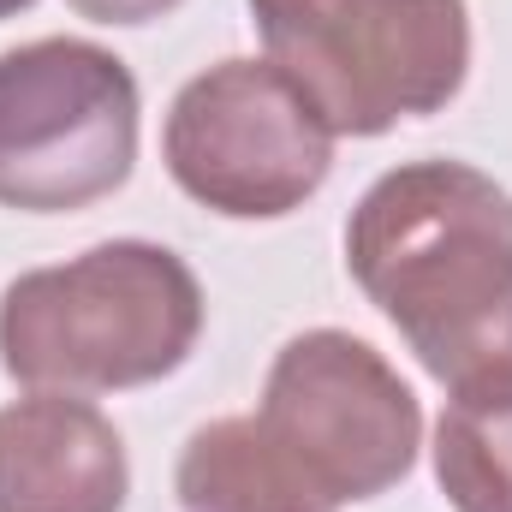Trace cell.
Here are the masks:
<instances>
[{"label": "cell", "instance_id": "277c9868", "mask_svg": "<svg viewBox=\"0 0 512 512\" xmlns=\"http://www.w3.org/2000/svg\"><path fill=\"white\" fill-rule=\"evenodd\" d=\"M137 161V78L84 36L0 54V209L72 215L114 197Z\"/></svg>", "mask_w": 512, "mask_h": 512}, {"label": "cell", "instance_id": "5b68a950", "mask_svg": "<svg viewBox=\"0 0 512 512\" xmlns=\"http://www.w3.org/2000/svg\"><path fill=\"white\" fill-rule=\"evenodd\" d=\"M161 155L191 203L227 221H280L322 191L334 131L280 66L221 60L173 96Z\"/></svg>", "mask_w": 512, "mask_h": 512}, {"label": "cell", "instance_id": "30bf717a", "mask_svg": "<svg viewBox=\"0 0 512 512\" xmlns=\"http://www.w3.org/2000/svg\"><path fill=\"white\" fill-rule=\"evenodd\" d=\"M66 6L96 18V24H149V18H167L185 0H66Z\"/></svg>", "mask_w": 512, "mask_h": 512}, {"label": "cell", "instance_id": "9c48e42d", "mask_svg": "<svg viewBox=\"0 0 512 512\" xmlns=\"http://www.w3.org/2000/svg\"><path fill=\"white\" fill-rule=\"evenodd\" d=\"M435 483L453 512H512V376L453 393L435 423Z\"/></svg>", "mask_w": 512, "mask_h": 512}, {"label": "cell", "instance_id": "52a82bcc", "mask_svg": "<svg viewBox=\"0 0 512 512\" xmlns=\"http://www.w3.org/2000/svg\"><path fill=\"white\" fill-rule=\"evenodd\" d=\"M120 429L78 393L30 387L0 405V512H126Z\"/></svg>", "mask_w": 512, "mask_h": 512}, {"label": "cell", "instance_id": "3957f363", "mask_svg": "<svg viewBox=\"0 0 512 512\" xmlns=\"http://www.w3.org/2000/svg\"><path fill=\"white\" fill-rule=\"evenodd\" d=\"M251 18L334 137L441 114L471 72L465 0H251Z\"/></svg>", "mask_w": 512, "mask_h": 512}, {"label": "cell", "instance_id": "8fae6325", "mask_svg": "<svg viewBox=\"0 0 512 512\" xmlns=\"http://www.w3.org/2000/svg\"><path fill=\"white\" fill-rule=\"evenodd\" d=\"M24 6H36V0H0V18H12V12H24Z\"/></svg>", "mask_w": 512, "mask_h": 512}, {"label": "cell", "instance_id": "7a4b0ae2", "mask_svg": "<svg viewBox=\"0 0 512 512\" xmlns=\"http://www.w3.org/2000/svg\"><path fill=\"white\" fill-rule=\"evenodd\" d=\"M203 334V286L149 239L30 268L0 292V370L48 393H114L173 376Z\"/></svg>", "mask_w": 512, "mask_h": 512}, {"label": "cell", "instance_id": "6da1fadb", "mask_svg": "<svg viewBox=\"0 0 512 512\" xmlns=\"http://www.w3.org/2000/svg\"><path fill=\"white\" fill-rule=\"evenodd\" d=\"M346 268L441 387L512 376V197L483 167L382 173L346 221Z\"/></svg>", "mask_w": 512, "mask_h": 512}, {"label": "cell", "instance_id": "ba28073f", "mask_svg": "<svg viewBox=\"0 0 512 512\" xmlns=\"http://www.w3.org/2000/svg\"><path fill=\"white\" fill-rule=\"evenodd\" d=\"M179 512H340L316 477L251 417L203 423L173 471Z\"/></svg>", "mask_w": 512, "mask_h": 512}, {"label": "cell", "instance_id": "8992f818", "mask_svg": "<svg viewBox=\"0 0 512 512\" xmlns=\"http://www.w3.org/2000/svg\"><path fill=\"white\" fill-rule=\"evenodd\" d=\"M256 423L334 507L387 495L423 447L417 393L370 340L346 328H310L274 352Z\"/></svg>", "mask_w": 512, "mask_h": 512}]
</instances>
